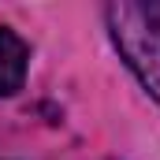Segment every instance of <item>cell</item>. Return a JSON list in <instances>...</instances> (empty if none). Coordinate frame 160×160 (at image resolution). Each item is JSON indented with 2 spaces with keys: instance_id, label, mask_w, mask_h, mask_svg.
Instances as JSON below:
<instances>
[{
  "instance_id": "cell-2",
  "label": "cell",
  "mask_w": 160,
  "mask_h": 160,
  "mask_svg": "<svg viewBox=\"0 0 160 160\" xmlns=\"http://www.w3.org/2000/svg\"><path fill=\"white\" fill-rule=\"evenodd\" d=\"M26 67H30V45L15 30L0 26V97H11L22 89Z\"/></svg>"
},
{
  "instance_id": "cell-1",
  "label": "cell",
  "mask_w": 160,
  "mask_h": 160,
  "mask_svg": "<svg viewBox=\"0 0 160 160\" xmlns=\"http://www.w3.org/2000/svg\"><path fill=\"white\" fill-rule=\"evenodd\" d=\"M108 34L134 78L160 104V0H119L104 8Z\"/></svg>"
}]
</instances>
